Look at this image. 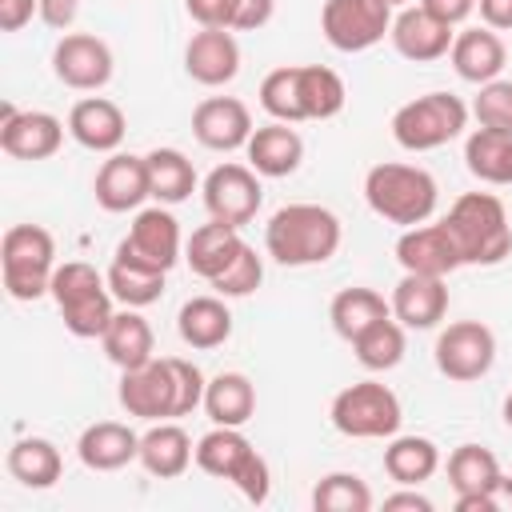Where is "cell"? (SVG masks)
I'll use <instances>...</instances> for the list:
<instances>
[{
  "mask_svg": "<svg viewBox=\"0 0 512 512\" xmlns=\"http://www.w3.org/2000/svg\"><path fill=\"white\" fill-rule=\"evenodd\" d=\"M436 180L416 168V164H376L364 176V200L368 208L388 220V224H404L416 228L436 212Z\"/></svg>",
  "mask_w": 512,
  "mask_h": 512,
  "instance_id": "obj_3",
  "label": "cell"
},
{
  "mask_svg": "<svg viewBox=\"0 0 512 512\" xmlns=\"http://www.w3.org/2000/svg\"><path fill=\"white\" fill-rule=\"evenodd\" d=\"M120 404L140 420H176L180 416V384L164 360H148L144 368H128L120 376Z\"/></svg>",
  "mask_w": 512,
  "mask_h": 512,
  "instance_id": "obj_11",
  "label": "cell"
},
{
  "mask_svg": "<svg viewBox=\"0 0 512 512\" xmlns=\"http://www.w3.org/2000/svg\"><path fill=\"white\" fill-rule=\"evenodd\" d=\"M492 360H496V336L480 320H456L436 336V368L456 384H472L488 376Z\"/></svg>",
  "mask_w": 512,
  "mask_h": 512,
  "instance_id": "obj_10",
  "label": "cell"
},
{
  "mask_svg": "<svg viewBox=\"0 0 512 512\" xmlns=\"http://www.w3.org/2000/svg\"><path fill=\"white\" fill-rule=\"evenodd\" d=\"M420 8H428L436 20H444V24H460V20H468L472 16V8H476V0H420Z\"/></svg>",
  "mask_w": 512,
  "mask_h": 512,
  "instance_id": "obj_48",
  "label": "cell"
},
{
  "mask_svg": "<svg viewBox=\"0 0 512 512\" xmlns=\"http://www.w3.org/2000/svg\"><path fill=\"white\" fill-rule=\"evenodd\" d=\"M312 508L316 512H368L372 508V488L356 472H328L312 488Z\"/></svg>",
  "mask_w": 512,
  "mask_h": 512,
  "instance_id": "obj_40",
  "label": "cell"
},
{
  "mask_svg": "<svg viewBox=\"0 0 512 512\" xmlns=\"http://www.w3.org/2000/svg\"><path fill=\"white\" fill-rule=\"evenodd\" d=\"M448 312V288L444 276H420V272H404L400 284L392 288V316L404 328H436Z\"/></svg>",
  "mask_w": 512,
  "mask_h": 512,
  "instance_id": "obj_21",
  "label": "cell"
},
{
  "mask_svg": "<svg viewBox=\"0 0 512 512\" xmlns=\"http://www.w3.org/2000/svg\"><path fill=\"white\" fill-rule=\"evenodd\" d=\"M260 104L272 120H284V124H300L304 112H300V88H296V64L292 68H272L264 80H260Z\"/></svg>",
  "mask_w": 512,
  "mask_h": 512,
  "instance_id": "obj_41",
  "label": "cell"
},
{
  "mask_svg": "<svg viewBox=\"0 0 512 512\" xmlns=\"http://www.w3.org/2000/svg\"><path fill=\"white\" fill-rule=\"evenodd\" d=\"M392 44L404 60L412 64H428V60H440L448 48H452V24L436 20L428 8H404L400 16H392Z\"/></svg>",
  "mask_w": 512,
  "mask_h": 512,
  "instance_id": "obj_20",
  "label": "cell"
},
{
  "mask_svg": "<svg viewBox=\"0 0 512 512\" xmlns=\"http://www.w3.org/2000/svg\"><path fill=\"white\" fill-rule=\"evenodd\" d=\"M76 456L84 468L92 472H116L132 460H140V436L128 428V424H116V420H100V424H88L76 440Z\"/></svg>",
  "mask_w": 512,
  "mask_h": 512,
  "instance_id": "obj_23",
  "label": "cell"
},
{
  "mask_svg": "<svg viewBox=\"0 0 512 512\" xmlns=\"http://www.w3.org/2000/svg\"><path fill=\"white\" fill-rule=\"evenodd\" d=\"M448 56H452L456 76L468 80V84H488V80H496V76L504 72V60H508L504 40H500L492 28H464V32L452 40Z\"/></svg>",
  "mask_w": 512,
  "mask_h": 512,
  "instance_id": "obj_25",
  "label": "cell"
},
{
  "mask_svg": "<svg viewBox=\"0 0 512 512\" xmlns=\"http://www.w3.org/2000/svg\"><path fill=\"white\" fill-rule=\"evenodd\" d=\"M384 316H392V304H384V296L372 292V288H344V292L332 296V308H328V320H332L336 336H344L348 344Z\"/></svg>",
  "mask_w": 512,
  "mask_h": 512,
  "instance_id": "obj_34",
  "label": "cell"
},
{
  "mask_svg": "<svg viewBox=\"0 0 512 512\" xmlns=\"http://www.w3.org/2000/svg\"><path fill=\"white\" fill-rule=\"evenodd\" d=\"M480 128H492V132H508L512 136V80H488L480 84V96L472 104Z\"/></svg>",
  "mask_w": 512,
  "mask_h": 512,
  "instance_id": "obj_43",
  "label": "cell"
},
{
  "mask_svg": "<svg viewBox=\"0 0 512 512\" xmlns=\"http://www.w3.org/2000/svg\"><path fill=\"white\" fill-rule=\"evenodd\" d=\"M4 288L12 300H36L52 288L56 272V240L40 224H12L0 240Z\"/></svg>",
  "mask_w": 512,
  "mask_h": 512,
  "instance_id": "obj_6",
  "label": "cell"
},
{
  "mask_svg": "<svg viewBox=\"0 0 512 512\" xmlns=\"http://www.w3.org/2000/svg\"><path fill=\"white\" fill-rule=\"evenodd\" d=\"M184 68L204 88L228 84L240 72V44L232 28H200L184 48Z\"/></svg>",
  "mask_w": 512,
  "mask_h": 512,
  "instance_id": "obj_18",
  "label": "cell"
},
{
  "mask_svg": "<svg viewBox=\"0 0 512 512\" xmlns=\"http://www.w3.org/2000/svg\"><path fill=\"white\" fill-rule=\"evenodd\" d=\"M480 4V20L492 32H512V0H476Z\"/></svg>",
  "mask_w": 512,
  "mask_h": 512,
  "instance_id": "obj_50",
  "label": "cell"
},
{
  "mask_svg": "<svg viewBox=\"0 0 512 512\" xmlns=\"http://www.w3.org/2000/svg\"><path fill=\"white\" fill-rule=\"evenodd\" d=\"M60 468H64L60 448L44 436H24L8 448V472L24 488H52L60 480Z\"/></svg>",
  "mask_w": 512,
  "mask_h": 512,
  "instance_id": "obj_32",
  "label": "cell"
},
{
  "mask_svg": "<svg viewBox=\"0 0 512 512\" xmlns=\"http://www.w3.org/2000/svg\"><path fill=\"white\" fill-rule=\"evenodd\" d=\"M388 4H392V8H396V4H404V0H388Z\"/></svg>",
  "mask_w": 512,
  "mask_h": 512,
  "instance_id": "obj_53",
  "label": "cell"
},
{
  "mask_svg": "<svg viewBox=\"0 0 512 512\" xmlns=\"http://www.w3.org/2000/svg\"><path fill=\"white\" fill-rule=\"evenodd\" d=\"M192 132L204 148L212 152H232L244 148L252 136V116L236 96H208L192 112Z\"/></svg>",
  "mask_w": 512,
  "mask_h": 512,
  "instance_id": "obj_19",
  "label": "cell"
},
{
  "mask_svg": "<svg viewBox=\"0 0 512 512\" xmlns=\"http://www.w3.org/2000/svg\"><path fill=\"white\" fill-rule=\"evenodd\" d=\"M384 508H388V512H396V508H408V512H432V500L420 496V492H392V496H384Z\"/></svg>",
  "mask_w": 512,
  "mask_h": 512,
  "instance_id": "obj_51",
  "label": "cell"
},
{
  "mask_svg": "<svg viewBox=\"0 0 512 512\" xmlns=\"http://www.w3.org/2000/svg\"><path fill=\"white\" fill-rule=\"evenodd\" d=\"M264 200V188H260V172L256 168H244V164H216L204 180V208L212 220L220 224H248L256 216Z\"/></svg>",
  "mask_w": 512,
  "mask_h": 512,
  "instance_id": "obj_12",
  "label": "cell"
},
{
  "mask_svg": "<svg viewBox=\"0 0 512 512\" xmlns=\"http://www.w3.org/2000/svg\"><path fill=\"white\" fill-rule=\"evenodd\" d=\"M464 164L484 184H508V176H512V136L492 132V128H476L464 144Z\"/></svg>",
  "mask_w": 512,
  "mask_h": 512,
  "instance_id": "obj_36",
  "label": "cell"
},
{
  "mask_svg": "<svg viewBox=\"0 0 512 512\" xmlns=\"http://www.w3.org/2000/svg\"><path fill=\"white\" fill-rule=\"evenodd\" d=\"M64 140V124L52 112H16L0 104V148L16 160H48Z\"/></svg>",
  "mask_w": 512,
  "mask_h": 512,
  "instance_id": "obj_14",
  "label": "cell"
},
{
  "mask_svg": "<svg viewBox=\"0 0 512 512\" xmlns=\"http://www.w3.org/2000/svg\"><path fill=\"white\" fill-rule=\"evenodd\" d=\"M296 88L304 120H332L348 100L344 80L324 64H296Z\"/></svg>",
  "mask_w": 512,
  "mask_h": 512,
  "instance_id": "obj_35",
  "label": "cell"
},
{
  "mask_svg": "<svg viewBox=\"0 0 512 512\" xmlns=\"http://www.w3.org/2000/svg\"><path fill=\"white\" fill-rule=\"evenodd\" d=\"M52 72L76 92H96L112 80V48L92 32H64L52 48Z\"/></svg>",
  "mask_w": 512,
  "mask_h": 512,
  "instance_id": "obj_13",
  "label": "cell"
},
{
  "mask_svg": "<svg viewBox=\"0 0 512 512\" xmlns=\"http://www.w3.org/2000/svg\"><path fill=\"white\" fill-rule=\"evenodd\" d=\"M176 328H180V340L188 348H220L228 336H232V312L220 296H192L180 316H176Z\"/></svg>",
  "mask_w": 512,
  "mask_h": 512,
  "instance_id": "obj_27",
  "label": "cell"
},
{
  "mask_svg": "<svg viewBox=\"0 0 512 512\" xmlns=\"http://www.w3.org/2000/svg\"><path fill=\"white\" fill-rule=\"evenodd\" d=\"M144 160H148L152 196H156L160 204H180V200L192 196V188H196V168H192V160H188L184 152H176V148H152Z\"/></svg>",
  "mask_w": 512,
  "mask_h": 512,
  "instance_id": "obj_37",
  "label": "cell"
},
{
  "mask_svg": "<svg viewBox=\"0 0 512 512\" xmlns=\"http://www.w3.org/2000/svg\"><path fill=\"white\" fill-rule=\"evenodd\" d=\"M120 248H124L128 256H136V260H144V264L168 272V268L180 260V224H176V216H172L168 208H160V204H156V208H144V212H136L128 236L120 240Z\"/></svg>",
  "mask_w": 512,
  "mask_h": 512,
  "instance_id": "obj_16",
  "label": "cell"
},
{
  "mask_svg": "<svg viewBox=\"0 0 512 512\" xmlns=\"http://www.w3.org/2000/svg\"><path fill=\"white\" fill-rule=\"evenodd\" d=\"M396 260H400L404 272H420V276H448V272H456L464 264L452 232L444 228V220L440 224H416V228H408L396 240Z\"/></svg>",
  "mask_w": 512,
  "mask_h": 512,
  "instance_id": "obj_17",
  "label": "cell"
},
{
  "mask_svg": "<svg viewBox=\"0 0 512 512\" xmlns=\"http://www.w3.org/2000/svg\"><path fill=\"white\" fill-rule=\"evenodd\" d=\"M404 324L396 320V316H384V320H376L368 332H360L356 340H352V352H356V360L368 368V372H388V368H396L400 360H404Z\"/></svg>",
  "mask_w": 512,
  "mask_h": 512,
  "instance_id": "obj_38",
  "label": "cell"
},
{
  "mask_svg": "<svg viewBox=\"0 0 512 512\" xmlns=\"http://www.w3.org/2000/svg\"><path fill=\"white\" fill-rule=\"evenodd\" d=\"M468 124V108L460 96L452 92H428V96H416L408 104L396 108L392 116V136L400 148L408 152H432L448 140H456Z\"/></svg>",
  "mask_w": 512,
  "mask_h": 512,
  "instance_id": "obj_7",
  "label": "cell"
},
{
  "mask_svg": "<svg viewBox=\"0 0 512 512\" xmlns=\"http://www.w3.org/2000/svg\"><path fill=\"white\" fill-rule=\"evenodd\" d=\"M244 152H248V168H256L260 176H272V180H276V176H292V172L300 168V160H304V140H300V132H296L292 124L272 120V124H264V128H252Z\"/></svg>",
  "mask_w": 512,
  "mask_h": 512,
  "instance_id": "obj_22",
  "label": "cell"
},
{
  "mask_svg": "<svg viewBox=\"0 0 512 512\" xmlns=\"http://www.w3.org/2000/svg\"><path fill=\"white\" fill-rule=\"evenodd\" d=\"M108 288H112V296H116L120 304L144 308V304H156V300H160V292H164V272L152 268V264H144V260H136V256H128L124 248H116L112 264H108Z\"/></svg>",
  "mask_w": 512,
  "mask_h": 512,
  "instance_id": "obj_31",
  "label": "cell"
},
{
  "mask_svg": "<svg viewBox=\"0 0 512 512\" xmlns=\"http://www.w3.org/2000/svg\"><path fill=\"white\" fill-rule=\"evenodd\" d=\"M260 280H264V264H260L256 248L244 244V248L228 260V268H224L216 280H208V284L216 288V296H252V292L260 288Z\"/></svg>",
  "mask_w": 512,
  "mask_h": 512,
  "instance_id": "obj_42",
  "label": "cell"
},
{
  "mask_svg": "<svg viewBox=\"0 0 512 512\" xmlns=\"http://www.w3.org/2000/svg\"><path fill=\"white\" fill-rule=\"evenodd\" d=\"M68 132L80 148L88 152H116L128 124H124V112L104 100V96H88V100H76L72 112H68Z\"/></svg>",
  "mask_w": 512,
  "mask_h": 512,
  "instance_id": "obj_24",
  "label": "cell"
},
{
  "mask_svg": "<svg viewBox=\"0 0 512 512\" xmlns=\"http://www.w3.org/2000/svg\"><path fill=\"white\" fill-rule=\"evenodd\" d=\"M264 248L284 268L324 264L340 248V220L320 204H284L264 228Z\"/></svg>",
  "mask_w": 512,
  "mask_h": 512,
  "instance_id": "obj_1",
  "label": "cell"
},
{
  "mask_svg": "<svg viewBox=\"0 0 512 512\" xmlns=\"http://www.w3.org/2000/svg\"><path fill=\"white\" fill-rule=\"evenodd\" d=\"M204 412L212 424H224V428H240L252 420L256 412V388L244 372H220L208 380L204 388Z\"/></svg>",
  "mask_w": 512,
  "mask_h": 512,
  "instance_id": "obj_30",
  "label": "cell"
},
{
  "mask_svg": "<svg viewBox=\"0 0 512 512\" xmlns=\"http://www.w3.org/2000/svg\"><path fill=\"white\" fill-rule=\"evenodd\" d=\"M240 248H244L240 228L212 220V224H200V228L188 236V244H184V260H188V268H192L196 276L216 280V276L228 268V260H232Z\"/></svg>",
  "mask_w": 512,
  "mask_h": 512,
  "instance_id": "obj_28",
  "label": "cell"
},
{
  "mask_svg": "<svg viewBox=\"0 0 512 512\" xmlns=\"http://www.w3.org/2000/svg\"><path fill=\"white\" fill-rule=\"evenodd\" d=\"M196 468L208 472V476H216V480H232L248 504H264L268 492H272L268 460L248 444V436L240 428L216 424L208 436H200V444H196Z\"/></svg>",
  "mask_w": 512,
  "mask_h": 512,
  "instance_id": "obj_5",
  "label": "cell"
},
{
  "mask_svg": "<svg viewBox=\"0 0 512 512\" xmlns=\"http://www.w3.org/2000/svg\"><path fill=\"white\" fill-rule=\"evenodd\" d=\"M32 12L40 16V0H0V28L4 32H20Z\"/></svg>",
  "mask_w": 512,
  "mask_h": 512,
  "instance_id": "obj_47",
  "label": "cell"
},
{
  "mask_svg": "<svg viewBox=\"0 0 512 512\" xmlns=\"http://www.w3.org/2000/svg\"><path fill=\"white\" fill-rule=\"evenodd\" d=\"M500 476V464L488 448L480 444H460L452 456H448V484L456 488V496H468V492H484L492 480Z\"/></svg>",
  "mask_w": 512,
  "mask_h": 512,
  "instance_id": "obj_39",
  "label": "cell"
},
{
  "mask_svg": "<svg viewBox=\"0 0 512 512\" xmlns=\"http://www.w3.org/2000/svg\"><path fill=\"white\" fill-rule=\"evenodd\" d=\"M504 424H508V428H512V396H508V400H504Z\"/></svg>",
  "mask_w": 512,
  "mask_h": 512,
  "instance_id": "obj_52",
  "label": "cell"
},
{
  "mask_svg": "<svg viewBox=\"0 0 512 512\" xmlns=\"http://www.w3.org/2000/svg\"><path fill=\"white\" fill-rule=\"evenodd\" d=\"M276 12V0H236V16H232V28L236 32H252V28H264Z\"/></svg>",
  "mask_w": 512,
  "mask_h": 512,
  "instance_id": "obj_46",
  "label": "cell"
},
{
  "mask_svg": "<svg viewBox=\"0 0 512 512\" xmlns=\"http://www.w3.org/2000/svg\"><path fill=\"white\" fill-rule=\"evenodd\" d=\"M456 512H512V480L500 472L484 492L456 496Z\"/></svg>",
  "mask_w": 512,
  "mask_h": 512,
  "instance_id": "obj_44",
  "label": "cell"
},
{
  "mask_svg": "<svg viewBox=\"0 0 512 512\" xmlns=\"http://www.w3.org/2000/svg\"><path fill=\"white\" fill-rule=\"evenodd\" d=\"M76 12H80V0H40V20L56 32L68 28L76 20Z\"/></svg>",
  "mask_w": 512,
  "mask_h": 512,
  "instance_id": "obj_49",
  "label": "cell"
},
{
  "mask_svg": "<svg viewBox=\"0 0 512 512\" xmlns=\"http://www.w3.org/2000/svg\"><path fill=\"white\" fill-rule=\"evenodd\" d=\"M100 344H104V356H108L120 372L144 368L148 360H156V356H152V328H148V320H144L140 312H132V308L112 316V324L104 328Z\"/></svg>",
  "mask_w": 512,
  "mask_h": 512,
  "instance_id": "obj_29",
  "label": "cell"
},
{
  "mask_svg": "<svg viewBox=\"0 0 512 512\" xmlns=\"http://www.w3.org/2000/svg\"><path fill=\"white\" fill-rule=\"evenodd\" d=\"M436 468H440V448L428 436H396L384 448V472L404 488H416V484L432 480Z\"/></svg>",
  "mask_w": 512,
  "mask_h": 512,
  "instance_id": "obj_33",
  "label": "cell"
},
{
  "mask_svg": "<svg viewBox=\"0 0 512 512\" xmlns=\"http://www.w3.org/2000/svg\"><path fill=\"white\" fill-rule=\"evenodd\" d=\"M192 460H196V448L180 424H156L140 436V464L148 476L176 480V476H184V468Z\"/></svg>",
  "mask_w": 512,
  "mask_h": 512,
  "instance_id": "obj_26",
  "label": "cell"
},
{
  "mask_svg": "<svg viewBox=\"0 0 512 512\" xmlns=\"http://www.w3.org/2000/svg\"><path fill=\"white\" fill-rule=\"evenodd\" d=\"M52 300L64 316V328L80 340H92V336H104V328L112 324V288H108V276H100L92 264L84 260H64L56 272H52Z\"/></svg>",
  "mask_w": 512,
  "mask_h": 512,
  "instance_id": "obj_4",
  "label": "cell"
},
{
  "mask_svg": "<svg viewBox=\"0 0 512 512\" xmlns=\"http://www.w3.org/2000/svg\"><path fill=\"white\" fill-rule=\"evenodd\" d=\"M320 32L336 52H364L392 32L388 0H324Z\"/></svg>",
  "mask_w": 512,
  "mask_h": 512,
  "instance_id": "obj_9",
  "label": "cell"
},
{
  "mask_svg": "<svg viewBox=\"0 0 512 512\" xmlns=\"http://www.w3.org/2000/svg\"><path fill=\"white\" fill-rule=\"evenodd\" d=\"M464 264H500L512 252V224L492 192H464L444 216Z\"/></svg>",
  "mask_w": 512,
  "mask_h": 512,
  "instance_id": "obj_2",
  "label": "cell"
},
{
  "mask_svg": "<svg viewBox=\"0 0 512 512\" xmlns=\"http://www.w3.org/2000/svg\"><path fill=\"white\" fill-rule=\"evenodd\" d=\"M328 416H332V428L340 436H352V440L396 436V428L404 420L396 392L388 384H376V380H360V384L340 388Z\"/></svg>",
  "mask_w": 512,
  "mask_h": 512,
  "instance_id": "obj_8",
  "label": "cell"
},
{
  "mask_svg": "<svg viewBox=\"0 0 512 512\" xmlns=\"http://www.w3.org/2000/svg\"><path fill=\"white\" fill-rule=\"evenodd\" d=\"M184 8L200 28H232L236 16V0H184Z\"/></svg>",
  "mask_w": 512,
  "mask_h": 512,
  "instance_id": "obj_45",
  "label": "cell"
},
{
  "mask_svg": "<svg viewBox=\"0 0 512 512\" xmlns=\"http://www.w3.org/2000/svg\"><path fill=\"white\" fill-rule=\"evenodd\" d=\"M92 192H96V204L104 212H132V208H140L152 196L148 160L144 156H128V152H112L100 164Z\"/></svg>",
  "mask_w": 512,
  "mask_h": 512,
  "instance_id": "obj_15",
  "label": "cell"
},
{
  "mask_svg": "<svg viewBox=\"0 0 512 512\" xmlns=\"http://www.w3.org/2000/svg\"><path fill=\"white\" fill-rule=\"evenodd\" d=\"M508 184H512V176H508Z\"/></svg>",
  "mask_w": 512,
  "mask_h": 512,
  "instance_id": "obj_54",
  "label": "cell"
}]
</instances>
